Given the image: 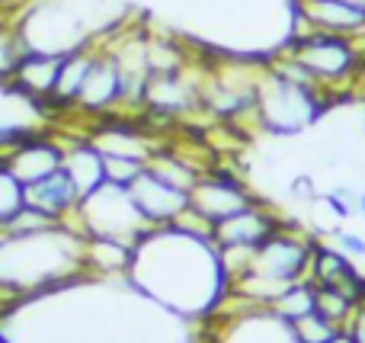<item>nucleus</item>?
<instances>
[{
  "mask_svg": "<svg viewBox=\"0 0 365 343\" xmlns=\"http://www.w3.org/2000/svg\"><path fill=\"white\" fill-rule=\"evenodd\" d=\"M282 225V215L272 209L266 199L247 205V209L234 212V215L215 222V247H225V244H247V247H259L272 231Z\"/></svg>",
  "mask_w": 365,
  "mask_h": 343,
  "instance_id": "nucleus-10",
  "label": "nucleus"
},
{
  "mask_svg": "<svg viewBox=\"0 0 365 343\" xmlns=\"http://www.w3.org/2000/svg\"><path fill=\"white\" fill-rule=\"evenodd\" d=\"M58 225H61V222H58V218H51L48 212H42V209H36V205H26L23 203L4 225H0V228H4L6 237H29V235H42V231L58 228Z\"/></svg>",
  "mask_w": 365,
  "mask_h": 343,
  "instance_id": "nucleus-22",
  "label": "nucleus"
},
{
  "mask_svg": "<svg viewBox=\"0 0 365 343\" xmlns=\"http://www.w3.org/2000/svg\"><path fill=\"white\" fill-rule=\"evenodd\" d=\"M61 58L64 55H58V51L29 48L23 55V61H19L13 81L6 83L4 90H10V93H16V96H23V100L36 103V106H48L51 96H55V87H58Z\"/></svg>",
  "mask_w": 365,
  "mask_h": 343,
  "instance_id": "nucleus-11",
  "label": "nucleus"
},
{
  "mask_svg": "<svg viewBox=\"0 0 365 343\" xmlns=\"http://www.w3.org/2000/svg\"><path fill=\"white\" fill-rule=\"evenodd\" d=\"M64 170L71 173L81 199L106 180L103 177V154L90 145V138H77L71 145H64Z\"/></svg>",
  "mask_w": 365,
  "mask_h": 343,
  "instance_id": "nucleus-18",
  "label": "nucleus"
},
{
  "mask_svg": "<svg viewBox=\"0 0 365 343\" xmlns=\"http://www.w3.org/2000/svg\"><path fill=\"white\" fill-rule=\"evenodd\" d=\"M19 205H23V183H19L4 167V160H0V225H4Z\"/></svg>",
  "mask_w": 365,
  "mask_h": 343,
  "instance_id": "nucleus-25",
  "label": "nucleus"
},
{
  "mask_svg": "<svg viewBox=\"0 0 365 343\" xmlns=\"http://www.w3.org/2000/svg\"><path fill=\"white\" fill-rule=\"evenodd\" d=\"M330 241H334L346 257H362V260H365V237L359 235V231L336 228L334 235H330Z\"/></svg>",
  "mask_w": 365,
  "mask_h": 343,
  "instance_id": "nucleus-27",
  "label": "nucleus"
},
{
  "mask_svg": "<svg viewBox=\"0 0 365 343\" xmlns=\"http://www.w3.org/2000/svg\"><path fill=\"white\" fill-rule=\"evenodd\" d=\"M269 312L279 314L285 324H295L298 318L311 314V312H314V282H311V280H298V282H292V286H285L282 295H279V299L269 305Z\"/></svg>",
  "mask_w": 365,
  "mask_h": 343,
  "instance_id": "nucleus-20",
  "label": "nucleus"
},
{
  "mask_svg": "<svg viewBox=\"0 0 365 343\" xmlns=\"http://www.w3.org/2000/svg\"><path fill=\"white\" fill-rule=\"evenodd\" d=\"M289 196L295 199V203H302V205H314L317 203V186H314V180H311V173H302V177H295L289 183Z\"/></svg>",
  "mask_w": 365,
  "mask_h": 343,
  "instance_id": "nucleus-28",
  "label": "nucleus"
},
{
  "mask_svg": "<svg viewBox=\"0 0 365 343\" xmlns=\"http://www.w3.org/2000/svg\"><path fill=\"white\" fill-rule=\"evenodd\" d=\"M314 244H317V235H311L308 225L282 222L257 247L250 273L279 282V286H292L298 280H308V263H311Z\"/></svg>",
  "mask_w": 365,
  "mask_h": 343,
  "instance_id": "nucleus-6",
  "label": "nucleus"
},
{
  "mask_svg": "<svg viewBox=\"0 0 365 343\" xmlns=\"http://www.w3.org/2000/svg\"><path fill=\"white\" fill-rule=\"evenodd\" d=\"M234 299V295H231ZM237 302V299H234ZM240 308H218L221 321L212 327L208 343H298L292 334V324H285L269 308H253L237 302Z\"/></svg>",
  "mask_w": 365,
  "mask_h": 343,
  "instance_id": "nucleus-7",
  "label": "nucleus"
},
{
  "mask_svg": "<svg viewBox=\"0 0 365 343\" xmlns=\"http://www.w3.org/2000/svg\"><path fill=\"white\" fill-rule=\"evenodd\" d=\"M336 331H343V327L330 324V321H327V318H321L317 312L304 314V318H298L295 324H292V334H295V340H298V343H324V340L334 337Z\"/></svg>",
  "mask_w": 365,
  "mask_h": 343,
  "instance_id": "nucleus-23",
  "label": "nucleus"
},
{
  "mask_svg": "<svg viewBox=\"0 0 365 343\" xmlns=\"http://www.w3.org/2000/svg\"><path fill=\"white\" fill-rule=\"evenodd\" d=\"M0 343H16V340H13V337H10V334H6V331H4V327H0Z\"/></svg>",
  "mask_w": 365,
  "mask_h": 343,
  "instance_id": "nucleus-30",
  "label": "nucleus"
},
{
  "mask_svg": "<svg viewBox=\"0 0 365 343\" xmlns=\"http://www.w3.org/2000/svg\"><path fill=\"white\" fill-rule=\"evenodd\" d=\"M356 305H359V302L349 299L343 289H336V286H314V312L321 314V318H327L330 324L346 327V321L353 318Z\"/></svg>",
  "mask_w": 365,
  "mask_h": 343,
  "instance_id": "nucleus-21",
  "label": "nucleus"
},
{
  "mask_svg": "<svg viewBox=\"0 0 365 343\" xmlns=\"http://www.w3.org/2000/svg\"><path fill=\"white\" fill-rule=\"evenodd\" d=\"M13 4V0H0V10H6V6H10Z\"/></svg>",
  "mask_w": 365,
  "mask_h": 343,
  "instance_id": "nucleus-33",
  "label": "nucleus"
},
{
  "mask_svg": "<svg viewBox=\"0 0 365 343\" xmlns=\"http://www.w3.org/2000/svg\"><path fill=\"white\" fill-rule=\"evenodd\" d=\"M145 167L148 164L132 160V158H109V154H103V177H106V183L125 186V190L145 173Z\"/></svg>",
  "mask_w": 365,
  "mask_h": 343,
  "instance_id": "nucleus-24",
  "label": "nucleus"
},
{
  "mask_svg": "<svg viewBox=\"0 0 365 343\" xmlns=\"http://www.w3.org/2000/svg\"><path fill=\"white\" fill-rule=\"evenodd\" d=\"M359 193H362V190H353L349 183H340V186H334V190H330L324 199H327L330 209H334L336 215L346 222V218L359 215Z\"/></svg>",
  "mask_w": 365,
  "mask_h": 343,
  "instance_id": "nucleus-26",
  "label": "nucleus"
},
{
  "mask_svg": "<svg viewBox=\"0 0 365 343\" xmlns=\"http://www.w3.org/2000/svg\"><path fill=\"white\" fill-rule=\"evenodd\" d=\"M362 64H365V61H362Z\"/></svg>",
  "mask_w": 365,
  "mask_h": 343,
  "instance_id": "nucleus-34",
  "label": "nucleus"
},
{
  "mask_svg": "<svg viewBox=\"0 0 365 343\" xmlns=\"http://www.w3.org/2000/svg\"><path fill=\"white\" fill-rule=\"evenodd\" d=\"M324 343H353V337H349L346 331H336L334 337H330V340H324Z\"/></svg>",
  "mask_w": 365,
  "mask_h": 343,
  "instance_id": "nucleus-29",
  "label": "nucleus"
},
{
  "mask_svg": "<svg viewBox=\"0 0 365 343\" xmlns=\"http://www.w3.org/2000/svg\"><path fill=\"white\" fill-rule=\"evenodd\" d=\"M359 215H362V218H365V190H362V193H359Z\"/></svg>",
  "mask_w": 365,
  "mask_h": 343,
  "instance_id": "nucleus-31",
  "label": "nucleus"
},
{
  "mask_svg": "<svg viewBox=\"0 0 365 343\" xmlns=\"http://www.w3.org/2000/svg\"><path fill=\"white\" fill-rule=\"evenodd\" d=\"M279 51L308 68L311 77L327 90L330 100H336V90L349 87L362 74V55L356 42L346 36H334V32L292 29L285 45H279Z\"/></svg>",
  "mask_w": 365,
  "mask_h": 343,
  "instance_id": "nucleus-3",
  "label": "nucleus"
},
{
  "mask_svg": "<svg viewBox=\"0 0 365 343\" xmlns=\"http://www.w3.org/2000/svg\"><path fill=\"white\" fill-rule=\"evenodd\" d=\"M259 203V196H253V190L231 170H205L195 186L189 190V205L199 209L208 222H221V218L234 215V212L247 209V205Z\"/></svg>",
  "mask_w": 365,
  "mask_h": 343,
  "instance_id": "nucleus-8",
  "label": "nucleus"
},
{
  "mask_svg": "<svg viewBox=\"0 0 365 343\" xmlns=\"http://www.w3.org/2000/svg\"><path fill=\"white\" fill-rule=\"evenodd\" d=\"M96 55H100V39H90V42L64 51L61 71H58V87H55V96H51L48 106H55V109L77 106V96H81L83 83H87V74H90V68H93Z\"/></svg>",
  "mask_w": 365,
  "mask_h": 343,
  "instance_id": "nucleus-16",
  "label": "nucleus"
},
{
  "mask_svg": "<svg viewBox=\"0 0 365 343\" xmlns=\"http://www.w3.org/2000/svg\"><path fill=\"white\" fill-rule=\"evenodd\" d=\"M4 295H6V299H16V295H10L6 289H0V302H4Z\"/></svg>",
  "mask_w": 365,
  "mask_h": 343,
  "instance_id": "nucleus-32",
  "label": "nucleus"
},
{
  "mask_svg": "<svg viewBox=\"0 0 365 343\" xmlns=\"http://www.w3.org/2000/svg\"><path fill=\"white\" fill-rule=\"evenodd\" d=\"M308 280L314 286H336L356 302H365V276L356 270L353 257H346L336 244H327L317 237L308 263Z\"/></svg>",
  "mask_w": 365,
  "mask_h": 343,
  "instance_id": "nucleus-13",
  "label": "nucleus"
},
{
  "mask_svg": "<svg viewBox=\"0 0 365 343\" xmlns=\"http://www.w3.org/2000/svg\"><path fill=\"white\" fill-rule=\"evenodd\" d=\"M128 196H132L135 209L141 212V218H145L151 228L173 225V218H177L182 209H189V193L180 190V186H170L167 180H160L158 173L148 170V167H145V173L128 186Z\"/></svg>",
  "mask_w": 365,
  "mask_h": 343,
  "instance_id": "nucleus-9",
  "label": "nucleus"
},
{
  "mask_svg": "<svg viewBox=\"0 0 365 343\" xmlns=\"http://www.w3.org/2000/svg\"><path fill=\"white\" fill-rule=\"evenodd\" d=\"M0 160H4V167L19 180V183L29 186V183H36V180L48 177L51 170H58V167L64 164V145L58 138L32 132L23 145H16Z\"/></svg>",
  "mask_w": 365,
  "mask_h": 343,
  "instance_id": "nucleus-14",
  "label": "nucleus"
},
{
  "mask_svg": "<svg viewBox=\"0 0 365 343\" xmlns=\"http://www.w3.org/2000/svg\"><path fill=\"white\" fill-rule=\"evenodd\" d=\"M122 106V81H119V68H115L113 55L106 51V45L100 42V55H96L93 68L87 74L81 96H77V106L81 113L93 116V119H106L115 116Z\"/></svg>",
  "mask_w": 365,
  "mask_h": 343,
  "instance_id": "nucleus-12",
  "label": "nucleus"
},
{
  "mask_svg": "<svg viewBox=\"0 0 365 343\" xmlns=\"http://www.w3.org/2000/svg\"><path fill=\"white\" fill-rule=\"evenodd\" d=\"M128 282L180 314H215L231 289L215 244L173 225L151 228L135 244Z\"/></svg>",
  "mask_w": 365,
  "mask_h": 343,
  "instance_id": "nucleus-1",
  "label": "nucleus"
},
{
  "mask_svg": "<svg viewBox=\"0 0 365 343\" xmlns=\"http://www.w3.org/2000/svg\"><path fill=\"white\" fill-rule=\"evenodd\" d=\"M23 203L48 212L58 222H71V218L77 215V205H81V193H77L74 180H71V173L64 170V164H61L58 170H51L48 177L23 186Z\"/></svg>",
  "mask_w": 365,
  "mask_h": 343,
  "instance_id": "nucleus-15",
  "label": "nucleus"
},
{
  "mask_svg": "<svg viewBox=\"0 0 365 343\" xmlns=\"http://www.w3.org/2000/svg\"><path fill=\"white\" fill-rule=\"evenodd\" d=\"M132 254H135V244L119 241V237H100V235H90L83 241V267L87 273H125L132 267Z\"/></svg>",
  "mask_w": 365,
  "mask_h": 343,
  "instance_id": "nucleus-17",
  "label": "nucleus"
},
{
  "mask_svg": "<svg viewBox=\"0 0 365 343\" xmlns=\"http://www.w3.org/2000/svg\"><path fill=\"white\" fill-rule=\"evenodd\" d=\"M330 96L321 90H308L298 83L279 77L266 64L257 87V122L263 132L272 135H298L308 126H314L317 116L330 106Z\"/></svg>",
  "mask_w": 365,
  "mask_h": 343,
  "instance_id": "nucleus-4",
  "label": "nucleus"
},
{
  "mask_svg": "<svg viewBox=\"0 0 365 343\" xmlns=\"http://www.w3.org/2000/svg\"><path fill=\"white\" fill-rule=\"evenodd\" d=\"M83 235H100V237H119V241L138 244L141 237L151 231V225L141 218V212L135 209L132 196L125 186H115L103 180L93 193L81 199L77 215L71 218Z\"/></svg>",
  "mask_w": 365,
  "mask_h": 343,
  "instance_id": "nucleus-5",
  "label": "nucleus"
},
{
  "mask_svg": "<svg viewBox=\"0 0 365 343\" xmlns=\"http://www.w3.org/2000/svg\"><path fill=\"white\" fill-rule=\"evenodd\" d=\"M26 51H29V42L19 29V19L0 16V87H6L13 81Z\"/></svg>",
  "mask_w": 365,
  "mask_h": 343,
  "instance_id": "nucleus-19",
  "label": "nucleus"
},
{
  "mask_svg": "<svg viewBox=\"0 0 365 343\" xmlns=\"http://www.w3.org/2000/svg\"><path fill=\"white\" fill-rule=\"evenodd\" d=\"M83 235L74 222L29 237H4L0 241V289L10 295L61 289L87 273L83 267Z\"/></svg>",
  "mask_w": 365,
  "mask_h": 343,
  "instance_id": "nucleus-2",
  "label": "nucleus"
}]
</instances>
